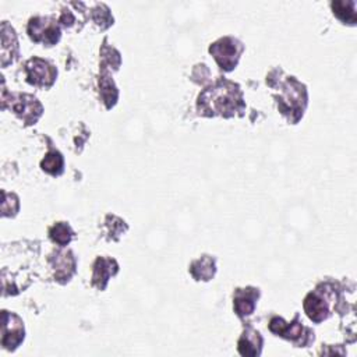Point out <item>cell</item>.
<instances>
[{
    "label": "cell",
    "instance_id": "cell-18",
    "mask_svg": "<svg viewBox=\"0 0 357 357\" xmlns=\"http://www.w3.org/2000/svg\"><path fill=\"white\" fill-rule=\"evenodd\" d=\"M100 96H102L107 109H110L116 103L119 92H117V88H116L113 79H110V77H102V79H100Z\"/></svg>",
    "mask_w": 357,
    "mask_h": 357
},
{
    "label": "cell",
    "instance_id": "cell-2",
    "mask_svg": "<svg viewBox=\"0 0 357 357\" xmlns=\"http://www.w3.org/2000/svg\"><path fill=\"white\" fill-rule=\"evenodd\" d=\"M278 99L279 110L287 116L289 121L297 123L307 106V89L297 79L289 77L283 86V93Z\"/></svg>",
    "mask_w": 357,
    "mask_h": 357
},
{
    "label": "cell",
    "instance_id": "cell-9",
    "mask_svg": "<svg viewBox=\"0 0 357 357\" xmlns=\"http://www.w3.org/2000/svg\"><path fill=\"white\" fill-rule=\"evenodd\" d=\"M304 311L307 317L317 324L326 319L331 312L328 296L325 294V291L321 289H315L311 293H308L307 297L304 298Z\"/></svg>",
    "mask_w": 357,
    "mask_h": 357
},
{
    "label": "cell",
    "instance_id": "cell-6",
    "mask_svg": "<svg viewBox=\"0 0 357 357\" xmlns=\"http://www.w3.org/2000/svg\"><path fill=\"white\" fill-rule=\"evenodd\" d=\"M25 74H26V81L31 85L39 86V88H49L53 85L56 79L57 70L47 60L32 57L25 64Z\"/></svg>",
    "mask_w": 357,
    "mask_h": 357
},
{
    "label": "cell",
    "instance_id": "cell-10",
    "mask_svg": "<svg viewBox=\"0 0 357 357\" xmlns=\"http://www.w3.org/2000/svg\"><path fill=\"white\" fill-rule=\"evenodd\" d=\"M119 271V264L114 258L98 257L92 265V278L91 283L98 290H105L107 282Z\"/></svg>",
    "mask_w": 357,
    "mask_h": 357
},
{
    "label": "cell",
    "instance_id": "cell-5",
    "mask_svg": "<svg viewBox=\"0 0 357 357\" xmlns=\"http://www.w3.org/2000/svg\"><path fill=\"white\" fill-rule=\"evenodd\" d=\"M28 35L36 43L53 46L60 39V28L52 17H33L28 24Z\"/></svg>",
    "mask_w": 357,
    "mask_h": 357
},
{
    "label": "cell",
    "instance_id": "cell-11",
    "mask_svg": "<svg viewBox=\"0 0 357 357\" xmlns=\"http://www.w3.org/2000/svg\"><path fill=\"white\" fill-rule=\"evenodd\" d=\"M52 269L54 271V280L60 283H66L75 273V257L71 251H57L49 258Z\"/></svg>",
    "mask_w": 357,
    "mask_h": 357
},
{
    "label": "cell",
    "instance_id": "cell-13",
    "mask_svg": "<svg viewBox=\"0 0 357 357\" xmlns=\"http://www.w3.org/2000/svg\"><path fill=\"white\" fill-rule=\"evenodd\" d=\"M262 344L264 337L261 336V333L252 328H247L237 342V349L241 356L257 357L261 354Z\"/></svg>",
    "mask_w": 357,
    "mask_h": 357
},
{
    "label": "cell",
    "instance_id": "cell-17",
    "mask_svg": "<svg viewBox=\"0 0 357 357\" xmlns=\"http://www.w3.org/2000/svg\"><path fill=\"white\" fill-rule=\"evenodd\" d=\"M40 167L43 172L52 176H60L64 170V159L59 151H50L46 153L45 159L40 162Z\"/></svg>",
    "mask_w": 357,
    "mask_h": 357
},
{
    "label": "cell",
    "instance_id": "cell-7",
    "mask_svg": "<svg viewBox=\"0 0 357 357\" xmlns=\"http://www.w3.org/2000/svg\"><path fill=\"white\" fill-rule=\"evenodd\" d=\"M1 346L6 350H15L25 337V329L22 319L8 311H3L1 314Z\"/></svg>",
    "mask_w": 357,
    "mask_h": 357
},
{
    "label": "cell",
    "instance_id": "cell-15",
    "mask_svg": "<svg viewBox=\"0 0 357 357\" xmlns=\"http://www.w3.org/2000/svg\"><path fill=\"white\" fill-rule=\"evenodd\" d=\"M331 6H332V10H333V14L343 24H350V25L356 24V6L357 4H356L354 0L333 1Z\"/></svg>",
    "mask_w": 357,
    "mask_h": 357
},
{
    "label": "cell",
    "instance_id": "cell-19",
    "mask_svg": "<svg viewBox=\"0 0 357 357\" xmlns=\"http://www.w3.org/2000/svg\"><path fill=\"white\" fill-rule=\"evenodd\" d=\"M105 227L109 240H117L121 236V233L127 230L126 222L114 215H107L105 218Z\"/></svg>",
    "mask_w": 357,
    "mask_h": 357
},
{
    "label": "cell",
    "instance_id": "cell-14",
    "mask_svg": "<svg viewBox=\"0 0 357 357\" xmlns=\"http://www.w3.org/2000/svg\"><path fill=\"white\" fill-rule=\"evenodd\" d=\"M188 271L195 280H211L216 272V261L211 255H202L191 262Z\"/></svg>",
    "mask_w": 357,
    "mask_h": 357
},
{
    "label": "cell",
    "instance_id": "cell-20",
    "mask_svg": "<svg viewBox=\"0 0 357 357\" xmlns=\"http://www.w3.org/2000/svg\"><path fill=\"white\" fill-rule=\"evenodd\" d=\"M92 20L100 26V29H106L113 24V17L105 4H96V7L92 10Z\"/></svg>",
    "mask_w": 357,
    "mask_h": 357
},
{
    "label": "cell",
    "instance_id": "cell-16",
    "mask_svg": "<svg viewBox=\"0 0 357 357\" xmlns=\"http://www.w3.org/2000/svg\"><path fill=\"white\" fill-rule=\"evenodd\" d=\"M49 237L54 244L66 247L73 240L74 231L67 222H57L49 229Z\"/></svg>",
    "mask_w": 357,
    "mask_h": 357
},
{
    "label": "cell",
    "instance_id": "cell-4",
    "mask_svg": "<svg viewBox=\"0 0 357 357\" xmlns=\"http://www.w3.org/2000/svg\"><path fill=\"white\" fill-rule=\"evenodd\" d=\"M243 50V43L231 36L220 38L209 46V53L213 56L219 68L223 71H231L237 66Z\"/></svg>",
    "mask_w": 357,
    "mask_h": 357
},
{
    "label": "cell",
    "instance_id": "cell-8",
    "mask_svg": "<svg viewBox=\"0 0 357 357\" xmlns=\"http://www.w3.org/2000/svg\"><path fill=\"white\" fill-rule=\"evenodd\" d=\"M14 100L11 102L13 112L25 123V124H33L43 112V107L40 102L28 93H17L13 95Z\"/></svg>",
    "mask_w": 357,
    "mask_h": 357
},
{
    "label": "cell",
    "instance_id": "cell-3",
    "mask_svg": "<svg viewBox=\"0 0 357 357\" xmlns=\"http://www.w3.org/2000/svg\"><path fill=\"white\" fill-rule=\"evenodd\" d=\"M269 331L276 336L293 342L298 347H304L314 342V332L310 328L303 326L298 321V315H296L291 322H286L280 317H273L269 321Z\"/></svg>",
    "mask_w": 357,
    "mask_h": 357
},
{
    "label": "cell",
    "instance_id": "cell-1",
    "mask_svg": "<svg viewBox=\"0 0 357 357\" xmlns=\"http://www.w3.org/2000/svg\"><path fill=\"white\" fill-rule=\"evenodd\" d=\"M243 107L241 91L238 85L230 81H219L198 96V110L205 116L220 114L230 117L236 112L243 110Z\"/></svg>",
    "mask_w": 357,
    "mask_h": 357
},
{
    "label": "cell",
    "instance_id": "cell-12",
    "mask_svg": "<svg viewBox=\"0 0 357 357\" xmlns=\"http://www.w3.org/2000/svg\"><path fill=\"white\" fill-rule=\"evenodd\" d=\"M258 298H259V290L257 287L250 286L244 289H236L233 294L234 312L238 317L251 315L255 310Z\"/></svg>",
    "mask_w": 357,
    "mask_h": 357
}]
</instances>
